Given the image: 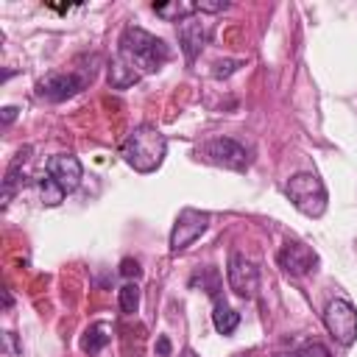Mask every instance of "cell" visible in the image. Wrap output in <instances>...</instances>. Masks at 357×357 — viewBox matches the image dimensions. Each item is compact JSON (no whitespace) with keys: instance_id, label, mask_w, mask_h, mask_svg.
<instances>
[{"instance_id":"7c38bea8","label":"cell","mask_w":357,"mask_h":357,"mask_svg":"<svg viewBox=\"0 0 357 357\" xmlns=\"http://www.w3.org/2000/svg\"><path fill=\"white\" fill-rule=\"evenodd\" d=\"M31 153H33L31 145L20 148L17 156L11 159V165L6 167V176H3V204H8V201L14 198V192L25 184V178H28V165H31Z\"/></svg>"},{"instance_id":"277c9868","label":"cell","mask_w":357,"mask_h":357,"mask_svg":"<svg viewBox=\"0 0 357 357\" xmlns=\"http://www.w3.org/2000/svg\"><path fill=\"white\" fill-rule=\"evenodd\" d=\"M324 326L340 346H351L357 340V310L346 298H332L324 310Z\"/></svg>"},{"instance_id":"ffe728a7","label":"cell","mask_w":357,"mask_h":357,"mask_svg":"<svg viewBox=\"0 0 357 357\" xmlns=\"http://www.w3.org/2000/svg\"><path fill=\"white\" fill-rule=\"evenodd\" d=\"M293 357H329V349L324 343H304L298 351H293Z\"/></svg>"},{"instance_id":"4fadbf2b","label":"cell","mask_w":357,"mask_h":357,"mask_svg":"<svg viewBox=\"0 0 357 357\" xmlns=\"http://www.w3.org/2000/svg\"><path fill=\"white\" fill-rule=\"evenodd\" d=\"M212 326L218 335H231L240 326V312L231 310L220 296L215 298V310H212Z\"/></svg>"},{"instance_id":"7a4b0ae2","label":"cell","mask_w":357,"mask_h":357,"mask_svg":"<svg viewBox=\"0 0 357 357\" xmlns=\"http://www.w3.org/2000/svg\"><path fill=\"white\" fill-rule=\"evenodd\" d=\"M165 153H167V137L153 126H137L120 148L123 162L137 173H153L165 162Z\"/></svg>"},{"instance_id":"cb8c5ba5","label":"cell","mask_w":357,"mask_h":357,"mask_svg":"<svg viewBox=\"0 0 357 357\" xmlns=\"http://www.w3.org/2000/svg\"><path fill=\"white\" fill-rule=\"evenodd\" d=\"M156 354L159 357H170L173 354V346H170V337L167 335H159L156 337Z\"/></svg>"},{"instance_id":"9a60e30c","label":"cell","mask_w":357,"mask_h":357,"mask_svg":"<svg viewBox=\"0 0 357 357\" xmlns=\"http://www.w3.org/2000/svg\"><path fill=\"white\" fill-rule=\"evenodd\" d=\"M142 75L137 73V70H131L123 59H112L109 61V84L114 86V89H126V86H131V84H137Z\"/></svg>"},{"instance_id":"9c48e42d","label":"cell","mask_w":357,"mask_h":357,"mask_svg":"<svg viewBox=\"0 0 357 357\" xmlns=\"http://www.w3.org/2000/svg\"><path fill=\"white\" fill-rule=\"evenodd\" d=\"M84 84H86V78H81L75 73H47L36 84V95L50 100V103H61V100L73 98L75 92H81Z\"/></svg>"},{"instance_id":"7402d4cb","label":"cell","mask_w":357,"mask_h":357,"mask_svg":"<svg viewBox=\"0 0 357 357\" xmlns=\"http://www.w3.org/2000/svg\"><path fill=\"white\" fill-rule=\"evenodd\" d=\"M120 273H123L126 279H137V276L142 273V268H139V262H137V259H131V257H126V259L120 262Z\"/></svg>"},{"instance_id":"ba28073f","label":"cell","mask_w":357,"mask_h":357,"mask_svg":"<svg viewBox=\"0 0 357 357\" xmlns=\"http://www.w3.org/2000/svg\"><path fill=\"white\" fill-rule=\"evenodd\" d=\"M276 262L279 268L287 273V276H307L318 268V254L307 245V243H298V240H287L279 254H276Z\"/></svg>"},{"instance_id":"8992f818","label":"cell","mask_w":357,"mask_h":357,"mask_svg":"<svg viewBox=\"0 0 357 357\" xmlns=\"http://www.w3.org/2000/svg\"><path fill=\"white\" fill-rule=\"evenodd\" d=\"M226 279H229V287L243 296V298H254L257 290H259V268L240 251H231L229 254V268H226Z\"/></svg>"},{"instance_id":"3957f363","label":"cell","mask_w":357,"mask_h":357,"mask_svg":"<svg viewBox=\"0 0 357 357\" xmlns=\"http://www.w3.org/2000/svg\"><path fill=\"white\" fill-rule=\"evenodd\" d=\"M290 204L307 215V218H321L326 212V187L315 173H296L287 178L284 187Z\"/></svg>"},{"instance_id":"30bf717a","label":"cell","mask_w":357,"mask_h":357,"mask_svg":"<svg viewBox=\"0 0 357 357\" xmlns=\"http://www.w3.org/2000/svg\"><path fill=\"white\" fill-rule=\"evenodd\" d=\"M206 39H209V22H204L201 17L192 14V17L178 22V45H181V53H184L187 64H192L198 59Z\"/></svg>"},{"instance_id":"5b68a950","label":"cell","mask_w":357,"mask_h":357,"mask_svg":"<svg viewBox=\"0 0 357 357\" xmlns=\"http://www.w3.org/2000/svg\"><path fill=\"white\" fill-rule=\"evenodd\" d=\"M206 226H209V212L184 206L173 223V231H170V254H181L187 245H192L206 231Z\"/></svg>"},{"instance_id":"484cf974","label":"cell","mask_w":357,"mask_h":357,"mask_svg":"<svg viewBox=\"0 0 357 357\" xmlns=\"http://www.w3.org/2000/svg\"><path fill=\"white\" fill-rule=\"evenodd\" d=\"M181 357H198V354H195L192 349H184V351H181Z\"/></svg>"},{"instance_id":"8fae6325","label":"cell","mask_w":357,"mask_h":357,"mask_svg":"<svg viewBox=\"0 0 357 357\" xmlns=\"http://www.w3.org/2000/svg\"><path fill=\"white\" fill-rule=\"evenodd\" d=\"M47 176H50L64 192H73V190L81 184L84 167H81L78 156H73V153H56V156L47 159Z\"/></svg>"},{"instance_id":"2e32d148","label":"cell","mask_w":357,"mask_h":357,"mask_svg":"<svg viewBox=\"0 0 357 357\" xmlns=\"http://www.w3.org/2000/svg\"><path fill=\"white\" fill-rule=\"evenodd\" d=\"M153 11L167 22H181V20L192 17V14H198L195 3H178V0L176 3H153Z\"/></svg>"},{"instance_id":"603a6c76","label":"cell","mask_w":357,"mask_h":357,"mask_svg":"<svg viewBox=\"0 0 357 357\" xmlns=\"http://www.w3.org/2000/svg\"><path fill=\"white\" fill-rule=\"evenodd\" d=\"M223 8H229V3H223V0H218V3L198 0V3H195V11H198V14H218V11H223Z\"/></svg>"},{"instance_id":"52a82bcc","label":"cell","mask_w":357,"mask_h":357,"mask_svg":"<svg viewBox=\"0 0 357 357\" xmlns=\"http://www.w3.org/2000/svg\"><path fill=\"white\" fill-rule=\"evenodd\" d=\"M201 153L206 162H212L218 167H229V170H245V165H248V151L231 137H215V139L204 142Z\"/></svg>"},{"instance_id":"d6986e66","label":"cell","mask_w":357,"mask_h":357,"mask_svg":"<svg viewBox=\"0 0 357 357\" xmlns=\"http://www.w3.org/2000/svg\"><path fill=\"white\" fill-rule=\"evenodd\" d=\"M204 276H192V282L190 284H206V293L212 296V298H218V290H220V276H218V271L215 268H206V271H201Z\"/></svg>"},{"instance_id":"5bb4252c","label":"cell","mask_w":357,"mask_h":357,"mask_svg":"<svg viewBox=\"0 0 357 357\" xmlns=\"http://www.w3.org/2000/svg\"><path fill=\"white\" fill-rule=\"evenodd\" d=\"M109 340H112V326H109L106 321H98V324L86 326V332L81 335V351L98 354Z\"/></svg>"},{"instance_id":"e0dca14e","label":"cell","mask_w":357,"mask_h":357,"mask_svg":"<svg viewBox=\"0 0 357 357\" xmlns=\"http://www.w3.org/2000/svg\"><path fill=\"white\" fill-rule=\"evenodd\" d=\"M117 304L123 315H134L139 310V284L137 282H126L117 293Z\"/></svg>"},{"instance_id":"6da1fadb","label":"cell","mask_w":357,"mask_h":357,"mask_svg":"<svg viewBox=\"0 0 357 357\" xmlns=\"http://www.w3.org/2000/svg\"><path fill=\"white\" fill-rule=\"evenodd\" d=\"M117 59H123L139 75L156 73L170 61V47L139 25H126L117 42Z\"/></svg>"},{"instance_id":"ac0fdd59","label":"cell","mask_w":357,"mask_h":357,"mask_svg":"<svg viewBox=\"0 0 357 357\" xmlns=\"http://www.w3.org/2000/svg\"><path fill=\"white\" fill-rule=\"evenodd\" d=\"M39 195H42V204H45V206H56V204H61V201H64V195H67V192H64V190H61V187L47 176V178H42V181H39Z\"/></svg>"},{"instance_id":"d4e9b609","label":"cell","mask_w":357,"mask_h":357,"mask_svg":"<svg viewBox=\"0 0 357 357\" xmlns=\"http://www.w3.org/2000/svg\"><path fill=\"white\" fill-rule=\"evenodd\" d=\"M14 117H17V109H14V106H6V109H3V123L8 126Z\"/></svg>"},{"instance_id":"44dd1931","label":"cell","mask_w":357,"mask_h":357,"mask_svg":"<svg viewBox=\"0 0 357 357\" xmlns=\"http://www.w3.org/2000/svg\"><path fill=\"white\" fill-rule=\"evenodd\" d=\"M243 61H237V59H226V61H218L215 64V70H212V75L215 78H229L231 73H237V67H240Z\"/></svg>"}]
</instances>
